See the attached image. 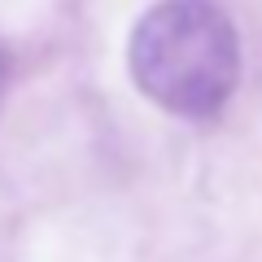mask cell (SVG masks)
<instances>
[{"label":"cell","instance_id":"cell-2","mask_svg":"<svg viewBox=\"0 0 262 262\" xmlns=\"http://www.w3.org/2000/svg\"><path fill=\"white\" fill-rule=\"evenodd\" d=\"M0 92H5V57H0Z\"/></svg>","mask_w":262,"mask_h":262},{"label":"cell","instance_id":"cell-1","mask_svg":"<svg viewBox=\"0 0 262 262\" xmlns=\"http://www.w3.org/2000/svg\"><path fill=\"white\" fill-rule=\"evenodd\" d=\"M127 61L153 105L179 118H210L236 92L241 39L210 0H162L136 22Z\"/></svg>","mask_w":262,"mask_h":262}]
</instances>
